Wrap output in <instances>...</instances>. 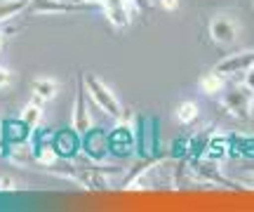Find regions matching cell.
Returning <instances> with one entry per match:
<instances>
[{"mask_svg": "<svg viewBox=\"0 0 254 212\" xmlns=\"http://www.w3.org/2000/svg\"><path fill=\"white\" fill-rule=\"evenodd\" d=\"M116 172H120L118 167L92 163V167H78V184L87 191H109L113 189L109 175H116Z\"/></svg>", "mask_w": 254, "mask_h": 212, "instance_id": "52a82bcc", "label": "cell"}, {"mask_svg": "<svg viewBox=\"0 0 254 212\" xmlns=\"http://www.w3.org/2000/svg\"><path fill=\"white\" fill-rule=\"evenodd\" d=\"M228 156L254 158V135H233L228 139Z\"/></svg>", "mask_w": 254, "mask_h": 212, "instance_id": "e0dca14e", "label": "cell"}, {"mask_svg": "<svg viewBox=\"0 0 254 212\" xmlns=\"http://www.w3.org/2000/svg\"><path fill=\"white\" fill-rule=\"evenodd\" d=\"M71 128L78 135H85L92 130V116L87 111V90H85V75L75 73V97H73V113H71Z\"/></svg>", "mask_w": 254, "mask_h": 212, "instance_id": "ba28073f", "label": "cell"}, {"mask_svg": "<svg viewBox=\"0 0 254 212\" xmlns=\"http://www.w3.org/2000/svg\"><path fill=\"white\" fill-rule=\"evenodd\" d=\"M160 2V7L165 12H174V9H179V0H158Z\"/></svg>", "mask_w": 254, "mask_h": 212, "instance_id": "cb8c5ba5", "label": "cell"}, {"mask_svg": "<svg viewBox=\"0 0 254 212\" xmlns=\"http://www.w3.org/2000/svg\"><path fill=\"white\" fill-rule=\"evenodd\" d=\"M132 2H134L136 12H144V9L151 7V0H132Z\"/></svg>", "mask_w": 254, "mask_h": 212, "instance_id": "d4e9b609", "label": "cell"}, {"mask_svg": "<svg viewBox=\"0 0 254 212\" xmlns=\"http://www.w3.org/2000/svg\"><path fill=\"white\" fill-rule=\"evenodd\" d=\"M252 113H254V97H252Z\"/></svg>", "mask_w": 254, "mask_h": 212, "instance_id": "4316f807", "label": "cell"}, {"mask_svg": "<svg viewBox=\"0 0 254 212\" xmlns=\"http://www.w3.org/2000/svg\"><path fill=\"white\" fill-rule=\"evenodd\" d=\"M85 90H87V97L94 102V106H99L106 116H111V118H116V120H120L125 116L120 99L116 97V92L111 90L109 85H106V80H101L99 75H94V73L85 75Z\"/></svg>", "mask_w": 254, "mask_h": 212, "instance_id": "7a4b0ae2", "label": "cell"}, {"mask_svg": "<svg viewBox=\"0 0 254 212\" xmlns=\"http://www.w3.org/2000/svg\"><path fill=\"white\" fill-rule=\"evenodd\" d=\"M99 5L104 17L116 28H127L132 24V14L136 9L132 0H99Z\"/></svg>", "mask_w": 254, "mask_h": 212, "instance_id": "30bf717a", "label": "cell"}, {"mask_svg": "<svg viewBox=\"0 0 254 212\" xmlns=\"http://www.w3.org/2000/svg\"><path fill=\"white\" fill-rule=\"evenodd\" d=\"M31 132L33 130L26 128L24 123H21V118L17 120H7L5 125H2V135H5V141H9V144H24V141H28L31 139Z\"/></svg>", "mask_w": 254, "mask_h": 212, "instance_id": "2e32d148", "label": "cell"}, {"mask_svg": "<svg viewBox=\"0 0 254 212\" xmlns=\"http://www.w3.org/2000/svg\"><path fill=\"white\" fill-rule=\"evenodd\" d=\"M177 165L170 158H160L155 160L153 165L144 167L139 175H134V179H129L125 184V189L129 191H144V189H174L177 186Z\"/></svg>", "mask_w": 254, "mask_h": 212, "instance_id": "6da1fadb", "label": "cell"}, {"mask_svg": "<svg viewBox=\"0 0 254 212\" xmlns=\"http://www.w3.org/2000/svg\"><path fill=\"white\" fill-rule=\"evenodd\" d=\"M80 151L85 153V158L90 163H104L109 156V135L101 132V130L92 128L90 132H85L80 137Z\"/></svg>", "mask_w": 254, "mask_h": 212, "instance_id": "9c48e42d", "label": "cell"}, {"mask_svg": "<svg viewBox=\"0 0 254 212\" xmlns=\"http://www.w3.org/2000/svg\"><path fill=\"white\" fill-rule=\"evenodd\" d=\"M28 7V0H0V24L14 19L19 12Z\"/></svg>", "mask_w": 254, "mask_h": 212, "instance_id": "ffe728a7", "label": "cell"}, {"mask_svg": "<svg viewBox=\"0 0 254 212\" xmlns=\"http://www.w3.org/2000/svg\"><path fill=\"white\" fill-rule=\"evenodd\" d=\"M207 33L214 45H233L238 36H240V24H238V19L233 14L221 12V14H214L209 19Z\"/></svg>", "mask_w": 254, "mask_h": 212, "instance_id": "8992f818", "label": "cell"}, {"mask_svg": "<svg viewBox=\"0 0 254 212\" xmlns=\"http://www.w3.org/2000/svg\"><path fill=\"white\" fill-rule=\"evenodd\" d=\"M198 104L193 102V99H184V102L177 104V109H174V118L177 123H182V125H193L195 120H198Z\"/></svg>", "mask_w": 254, "mask_h": 212, "instance_id": "d6986e66", "label": "cell"}, {"mask_svg": "<svg viewBox=\"0 0 254 212\" xmlns=\"http://www.w3.org/2000/svg\"><path fill=\"white\" fill-rule=\"evenodd\" d=\"M252 64H254V50H240V52H233V55L224 57V59H221L214 69L231 78V75L245 73Z\"/></svg>", "mask_w": 254, "mask_h": 212, "instance_id": "7c38bea8", "label": "cell"}, {"mask_svg": "<svg viewBox=\"0 0 254 212\" xmlns=\"http://www.w3.org/2000/svg\"><path fill=\"white\" fill-rule=\"evenodd\" d=\"M52 146L57 148V153L62 158H68L75 153V148H80V135L75 130H62V132H55V141Z\"/></svg>", "mask_w": 254, "mask_h": 212, "instance_id": "5bb4252c", "label": "cell"}, {"mask_svg": "<svg viewBox=\"0 0 254 212\" xmlns=\"http://www.w3.org/2000/svg\"><path fill=\"white\" fill-rule=\"evenodd\" d=\"M9 83H12V73H9V69L0 66V90H5Z\"/></svg>", "mask_w": 254, "mask_h": 212, "instance_id": "7402d4cb", "label": "cell"}, {"mask_svg": "<svg viewBox=\"0 0 254 212\" xmlns=\"http://www.w3.org/2000/svg\"><path fill=\"white\" fill-rule=\"evenodd\" d=\"M134 144H136V130L132 125V118L123 116L118 120V125L109 132V151L120 158H125L132 153Z\"/></svg>", "mask_w": 254, "mask_h": 212, "instance_id": "5b68a950", "label": "cell"}, {"mask_svg": "<svg viewBox=\"0 0 254 212\" xmlns=\"http://www.w3.org/2000/svg\"><path fill=\"white\" fill-rule=\"evenodd\" d=\"M19 186L12 177H0V191H17Z\"/></svg>", "mask_w": 254, "mask_h": 212, "instance_id": "44dd1931", "label": "cell"}, {"mask_svg": "<svg viewBox=\"0 0 254 212\" xmlns=\"http://www.w3.org/2000/svg\"><path fill=\"white\" fill-rule=\"evenodd\" d=\"M228 85V75H224L217 69H209L198 78V87L202 94H209V97H219V94L226 90Z\"/></svg>", "mask_w": 254, "mask_h": 212, "instance_id": "4fadbf2b", "label": "cell"}, {"mask_svg": "<svg viewBox=\"0 0 254 212\" xmlns=\"http://www.w3.org/2000/svg\"><path fill=\"white\" fill-rule=\"evenodd\" d=\"M243 83H245L247 87H250V90L254 92V64L250 66V69H247L245 73H243Z\"/></svg>", "mask_w": 254, "mask_h": 212, "instance_id": "603a6c76", "label": "cell"}, {"mask_svg": "<svg viewBox=\"0 0 254 212\" xmlns=\"http://www.w3.org/2000/svg\"><path fill=\"white\" fill-rule=\"evenodd\" d=\"M136 146H139V153H141V156H155V146H158V120L155 118H151V116H139Z\"/></svg>", "mask_w": 254, "mask_h": 212, "instance_id": "8fae6325", "label": "cell"}, {"mask_svg": "<svg viewBox=\"0 0 254 212\" xmlns=\"http://www.w3.org/2000/svg\"><path fill=\"white\" fill-rule=\"evenodd\" d=\"M31 92H33V97H38V99L50 102V99H55L57 92H59V83H57L55 78H50V75H38V78L31 80Z\"/></svg>", "mask_w": 254, "mask_h": 212, "instance_id": "9a60e30c", "label": "cell"}, {"mask_svg": "<svg viewBox=\"0 0 254 212\" xmlns=\"http://www.w3.org/2000/svg\"><path fill=\"white\" fill-rule=\"evenodd\" d=\"M252 97L254 92L247 87L245 83H238V85H226V90L219 94V102L221 106L238 120H245L250 118V113H252Z\"/></svg>", "mask_w": 254, "mask_h": 212, "instance_id": "3957f363", "label": "cell"}, {"mask_svg": "<svg viewBox=\"0 0 254 212\" xmlns=\"http://www.w3.org/2000/svg\"><path fill=\"white\" fill-rule=\"evenodd\" d=\"M101 5L82 2V0H28L26 12L31 14H75V12H90Z\"/></svg>", "mask_w": 254, "mask_h": 212, "instance_id": "277c9868", "label": "cell"}, {"mask_svg": "<svg viewBox=\"0 0 254 212\" xmlns=\"http://www.w3.org/2000/svg\"><path fill=\"white\" fill-rule=\"evenodd\" d=\"M0 47H2V24H0Z\"/></svg>", "mask_w": 254, "mask_h": 212, "instance_id": "484cf974", "label": "cell"}, {"mask_svg": "<svg viewBox=\"0 0 254 212\" xmlns=\"http://www.w3.org/2000/svg\"><path fill=\"white\" fill-rule=\"evenodd\" d=\"M43 99H38V97H33V102L26 104L24 109H21V113H19V118H21V123L26 125V128L36 130L40 123H43V116H45V111H43Z\"/></svg>", "mask_w": 254, "mask_h": 212, "instance_id": "ac0fdd59", "label": "cell"}]
</instances>
